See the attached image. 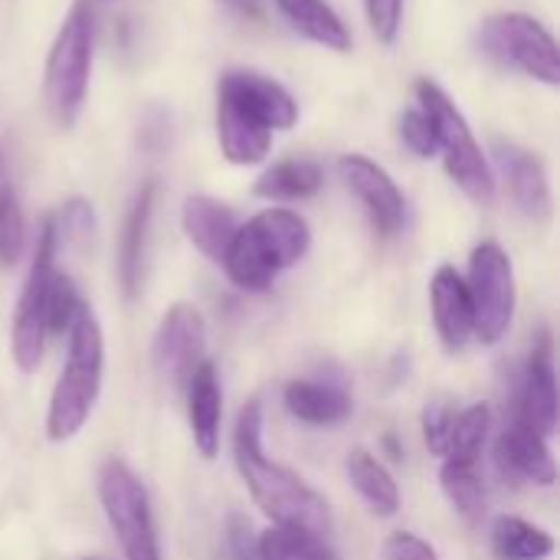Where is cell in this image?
Here are the masks:
<instances>
[{"label": "cell", "mask_w": 560, "mask_h": 560, "mask_svg": "<svg viewBox=\"0 0 560 560\" xmlns=\"http://www.w3.org/2000/svg\"><path fill=\"white\" fill-rule=\"evenodd\" d=\"M256 555L259 560H338V551L328 545V538L285 525H272L256 535Z\"/></svg>", "instance_id": "cell-26"}, {"label": "cell", "mask_w": 560, "mask_h": 560, "mask_svg": "<svg viewBox=\"0 0 560 560\" xmlns=\"http://www.w3.org/2000/svg\"><path fill=\"white\" fill-rule=\"evenodd\" d=\"M187 420H190V436L194 446L203 459H217L220 453V423H223V390H220V374L210 358L197 364L190 374L187 387Z\"/></svg>", "instance_id": "cell-16"}, {"label": "cell", "mask_w": 560, "mask_h": 560, "mask_svg": "<svg viewBox=\"0 0 560 560\" xmlns=\"http://www.w3.org/2000/svg\"><path fill=\"white\" fill-rule=\"evenodd\" d=\"M230 545L236 560H259L256 555V535L249 528V522L243 515H230Z\"/></svg>", "instance_id": "cell-36"}, {"label": "cell", "mask_w": 560, "mask_h": 560, "mask_svg": "<svg viewBox=\"0 0 560 560\" xmlns=\"http://www.w3.org/2000/svg\"><path fill=\"white\" fill-rule=\"evenodd\" d=\"M400 138L404 144L417 154V158H433L440 154V141H436V128L430 121V115L423 108H410L400 115Z\"/></svg>", "instance_id": "cell-32"}, {"label": "cell", "mask_w": 560, "mask_h": 560, "mask_svg": "<svg viewBox=\"0 0 560 560\" xmlns=\"http://www.w3.org/2000/svg\"><path fill=\"white\" fill-rule=\"evenodd\" d=\"M558 374H555V345L551 331L541 328L538 341L532 348L525 381H522V400H518V417L538 430L541 436H551L558 430Z\"/></svg>", "instance_id": "cell-12"}, {"label": "cell", "mask_w": 560, "mask_h": 560, "mask_svg": "<svg viewBox=\"0 0 560 560\" xmlns=\"http://www.w3.org/2000/svg\"><path fill=\"white\" fill-rule=\"evenodd\" d=\"M217 135H220L223 158L243 167L266 161L272 148V131L223 92H217Z\"/></svg>", "instance_id": "cell-19"}, {"label": "cell", "mask_w": 560, "mask_h": 560, "mask_svg": "<svg viewBox=\"0 0 560 560\" xmlns=\"http://www.w3.org/2000/svg\"><path fill=\"white\" fill-rule=\"evenodd\" d=\"M338 174H341L345 187L361 200V207L368 210V217L381 236H394L404 226L407 200H404L400 187L394 184V177L381 164H374L364 154H345L338 161Z\"/></svg>", "instance_id": "cell-11"}, {"label": "cell", "mask_w": 560, "mask_h": 560, "mask_svg": "<svg viewBox=\"0 0 560 560\" xmlns=\"http://www.w3.org/2000/svg\"><path fill=\"white\" fill-rule=\"evenodd\" d=\"M203 348H207L203 315L190 302H174L164 312L158 335H154V345H151V358H154L158 374L184 390L190 374L203 361Z\"/></svg>", "instance_id": "cell-10"}, {"label": "cell", "mask_w": 560, "mask_h": 560, "mask_svg": "<svg viewBox=\"0 0 560 560\" xmlns=\"http://www.w3.org/2000/svg\"><path fill=\"white\" fill-rule=\"evenodd\" d=\"M85 560H95V558H85Z\"/></svg>", "instance_id": "cell-39"}, {"label": "cell", "mask_w": 560, "mask_h": 560, "mask_svg": "<svg viewBox=\"0 0 560 560\" xmlns=\"http://www.w3.org/2000/svg\"><path fill=\"white\" fill-rule=\"evenodd\" d=\"M495 161L502 167V177L509 184V194L515 200V207L528 217V220H548L555 203H551V187H548V174L545 164L512 144V141H495Z\"/></svg>", "instance_id": "cell-15"}, {"label": "cell", "mask_w": 560, "mask_h": 560, "mask_svg": "<svg viewBox=\"0 0 560 560\" xmlns=\"http://www.w3.org/2000/svg\"><path fill=\"white\" fill-rule=\"evenodd\" d=\"M348 482L354 486V492L364 499V505L377 515V518H394L400 512V489L390 476V469L364 446H354L348 453L345 463Z\"/></svg>", "instance_id": "cell-22"}, {"label": "cell", "mask_w": 560, "mask_h": 560, "mask_svg": "<svg viewBox=\"0 0 560 560\" xmlns=\"http://www.w3.org/2000/svg\"><path fill=\"white\" fill-rule=\"evenodd\" d=\"M308 246H312L308 223L292 210L272 207L256 213L249 223L236 226L220 262L236 289L266 292L279 272L305 259Z\"/></svg>", "instance_id": "cell-2"}, {"label": "cell", "mask_w": 560, "mask_h": 560, "mask_svg": "<svg viewBox=\"0 0 560 560\" xmlns=\"http://www.w3.org/2000/svg\"><path fill=\"white\" fill-rule=\"evenodd\" d=\"M92 75V10L75 0L52 39L43 72V98L59 128H72L82 115Z\"/></svg>", "instance_id": "cell-4"}, {"label": "cell", "mask_w": 560, "mask_h": 560, "mask_svg": "<svg viewBox=\"0 0 560 560\" xmlns=\"http://www.w3.org/2000/svg\"><path fill=\"white\" fill-rule=\"evenodd\" d=\"M69 335L66 364L59 381L52 384L49 407H46V440L69 443L92 417L95 400L102 394V371H105V338L95 312L89 305L79 308Z\"/></svg>", "instance_id": "cell-3"}, {"label": "cell", "mask_w": 560, "mask_h": 560, "mask_svg": "<svg viewBox=\"0 0 560 560\" xmlns=\"http://www.w3.org/2000/svg\"><path fill=\"white\" fill-rule=\"evenodd\" d=\"M453 417H456V410L446 407V404H427V410H423V417H420L427 450H430L433 456H440V459H443V450H446V436H450Z\"/></svg>", "instance_id": "cell-34"}, {"label": "cell", "mask_w": 560, "mask_h": 560, "mask_svg": "<svg viewBox=\"0 0 560 560\" xmlns=\"http://www.w3.org/2000/svg\"><path fill=\"white\" fill-rule=\"evenodd\" d=\"M492 548L502 560H548L555 555V538L518 515H499L492 522Z\"/></svg>", "instance_id": "cell-25"}, {"label": "cell", "mask_w": 560, "mask_h": 560, "mask_svg": "<svg viewBox=\"0 0 560 560\" xmlns=\"http://www.w3.org/2000/svg\"><path fill=\"white\" fill-rule=\"evenodd\" d=\"M180 226H184L187 240L207 259L220 262L240 223H236V213L226 203H220V200H213L207 194H194L180 207Z\"/></svg>", "instance_id": "cell-20"}, {"label": "cell", "mask_w": 560, "mask_h": 560, "mask_svg": "<svg viewBox=\"0 0 560 560\" xmlns=\"http://www.w3.org/2000/svg\"><path fill=\"white\" fill-rule=\"evenodd\" d=\"M82 295L75 289V282L56 269L52 285H49V302H46V335H66L82 308Z\"/></svg>", "instance_id": "cell-30"}, {"label": "cell", "mask_w": 560, "mask_h": 560, "mask_svg": "<svg viewBox=\"0 0 560 560\" xmlns=\"http://www.w3.org/2000/svg\"><path fill=\"white\" fill-rule=\"evenodd\" d=\"M276 7L312 43L335 49V52L351 49V33L328 0H276Z\"/></svg>", "instance_id": "cell-23"}, {"label": "cell", "mask_w": 560, "mask_h": 560, "mask_svg": "<svg viewBox=\"0 0 560 560\" xmlns=\"http://www.w3.org/2000/svg\"><path fill=\"white\" fill-rule=\"evenodd\" d=\"M495 453H499V463L505 469H512L515 476H522L535 486H555L558 482V463L551 456L548 436L532 430L518 413L502 430Z\"/></svg>", "instance_id": "cell-18"}, {"label": "cell", "mask_w": 560, "mask_h": 560, "mask_svg": "<svg viewBox=\"0 0 560 560\" xmlns=\"http://www.w3.org/2000/svg\"><path fill=\"white\" fill-rule=\"evenodd\" d=\"M384 560H440V555L413 532H397L384 541Z\"/></svg>", "instance_id": "cell-35"}, {"label": "cell", "mask_w": 560, "mask_h": 560, "mask_svg": "<svg viewBox=\"0 0 560 560\" xmlns=\"http://www.w3.org/2000/svg\"><path fill=\"white\" fill-rule=\"evenodd\" d=\"M489 430H492L489 404H472V407L459 410L453 417V427H450V436H446L443 463H479L482 446L489 440Z\"/></svg>", "instance_id": "cell-27"}, {"label": "cell", "mask_w": 560, "mask_h": 560, "mask_svg": "<svg viewBox=\"0 0 560 560\" xmlns=\"http://www.w3.org/2000/svg\"><path fill=\"white\" fill-rule=\"evenodd\" d=\"M217 92L230 95L233 102H240L253 118H259L269 131H285L295 125L299 118V105L295 98L269 75L262 72H243V69H230L220 75Z\"/></svg>", "instance_id": "cell-13"}, {"label": "cell", "mask_w": 560, "mask_h": 560, "mask_svg": "<svg viewBox=\"0 0 560 560\" xmlns=\"http://www.w3.org/2000/svg\"><path fill=\"white\" fill-rule=\"evenodd\" d=\"M417 98H420V108L430 115V121L436 128V141H440V154H443L446 174L476 203H492V197H495V177H492V167H489V161H486V154H482V148L476 141L466 115L430 79H420L417 82Z\"/></svg>", "instance_id": "cell-5"}, {"label": "cell", "mask_w": 560, "mask_h": 560, "mask_svg": "<svg viewBox=\"0 0 560 560\" xmlns=\"http://www.w3.org/2000/svg\"><path fill=\"white\" fill-rule=\"evenodd\" d=\"M236 10H243L246 16H259V0H230Z\"/></svg>", "instance_id": "cell-37"}, {"label": "cell", "mask_w": 560, "mask_h": 560, "mask_svg": "<svg viewBox=\"0 0 560 560\" xmlns=\"http://www.w3.org/2000/svg\"><path fill=\"white\" fill-rule=\"evenodd\" d=\"M98 502H102V512L125 551V560H161L148 489L121 459H108L102 466Z\"/></svg>", "instance_id": "cell-6"}, {"label": "cell", "mask_w": 560, "mask_h": 560, "mask_svg": "<svg viewBox=\"0 0 560 560\" xmlns=\"http://www.w3.org/2000/svg\"><path fill=\"white\" fill-rule=\"evenodd\" d=\"M440 489L446 502L466 518L479 522L486 512V482L479 476V463H443L440 466Z\"/></svg>", "instance_id": "cell-28"}, {"label": "cell", "mask_w": 560, "mask_h": 560, "mask_svg": "<svg viewBox=\"0 0 560 560\" xmlns=\"http://www.w3.org/2000/svg\"><path fill=\"white\" fill-rule=\"evenodd\" d=\"M233 463L243 476L253 502L272 525L305 528L322 538L331 535L328 502L289 466L276 463L262 450V404L253 397L236 417L233 430Z\"/></svg>", "instance_id": "cell-1"}, {"label": "cell", "mask_w": 560, "mask_h": 560, "mask_svg": "<svg viewBox=\"0 0 560 560\" xmlns=\"http://www.w3.org/2000/svg\"><path fill=\"white\" fill-rule=\"evenodd\" d=\"M368 7V20L371 30L381 43H394L400 33V20H404V0H364Z\"/></svg>", "instance_id": "cell-33"}, {"label": "cell", "mask_w": 560, "mask_h": 560, "mask_svg": "<svg viewBox=\"0 0 560 560\" xmlns=\"http://www.w3.org/2000/svg\"><path fill=\"white\" fill-rule=\"evenodd\" d=\"M26 246V220L10 184H0V266H13Z\"/></svg>", "instance_id": "cell-29"}, {"label": "cell", "mask_w": 560, "mask_h": 560, "mask_svg": "<svg viewBox=\"0 0 560 560\" xmlns=\"http://www.w3.org/2000/svg\"><path fill=\"white\" fill-rule=\"evenodd\" d=\"M102 3H108V0H102Z\"/></svg>", "instance_id": "cell-38"}, {"label": "cell", "mask_w": 560, "mask_h": 560, "mask_svg": "<svg viewBox=\"0 0 560 560\" xmlns=\"http://www.w3.org/2000/svg\"><path fill=\"white\" fill-rule=\"evenodd\" d=\"M154 197H158V184L148 180L128 217H125V230H121V246H118V279H121V292L125 299H135L141 292V279H144V249H148V230H151V213H154Z\"/></svg>", "instance_id": "cell-21"}, {"label": "cell", "mask_w": 560, "mask_h": 560, "mask_svg": "<svg viewBox=\"0 0 560 560\" xmlns=\"http://www.w3.org/2000/svg\"><path fill=\"white\" fill-rule=\"evenodd\" d=\"M282 404L299 423L308 427H338L354 413V397L341 381H289Z\"/></svg>", "instance_id": "cell-17"}, {"label": "cell", "mask_w": 560, "mask_h": 560, "mask_svg": "<svg viewBox=\"0 0 560 560\" xmlns=\"http://www.w3.org/2000/svg\"><path fill=\"white\" fill-rule=\"evenodd\" d=\"M325 184V174L315 161H279L272 164L256 184H253V194L262 197V200H308L322 190Z\"/></svg>", "instance_id": "cell-24"}, {"label": "cell", "mask_w": 560, "mask_h": 560, "mask_svg": "<svg viewBox=\"0 0 560 560\" xmlns=\"http://www.w3.org/2000/svg\"><path fill=\"white\" fill-rule=\"evenodd\" d=\"M466 289L476 325L472 338L482 345H499L515 322V269L499 243L486 240L472 249Z\"/></svg>", "instance_id": "cell-7"}, {"label": "cell", "mask_w": 560, "mask_h": 560, "mask_svg": "<svg viewBox=\"0 0 560 560\" xmlns=\"http://www.w3.org/2000/svg\"><path fill=\"white\" fill-rule=\"evenodd\" d=\"M430 308H433V325L446 351H463L472 335V302L466 279L453 266H440L430 279Z\"/></svg>", "instance_id": "cell-14"}, {"label": "cell", "mask_w": 560, "mask_h": 560, "mask_svg": "<svg viewBox=\"0 0 560 560\" xmlns=\"http://www.w3.org/2000/svg\"><path fill=\"white\" fill-rule=\"evenodd\" d=\"M52 233L56 243H69V246H85L95 233V213L89 200H69L62 203L59 217H52Z\"/></svg>", "instance_id": "cell-31"}, {"label": "cell", "mask_w": 560, "mask_h": 560, "mask_svg": "<svg viewBox=\"0 0 560 560\" xmlns=\"http://www.w3.org/2000/svg\"><path fill=\"white\" fill-rule=\"evenodd\" d=\"M56 233H52V220L43 223L39 240H36V253L26 272V282L20 289V302L13 312V335H10V354L13 364L23 374H33L43 361L46 351V302H49V285L56 276Z\"/></svg>", "instance_id": "cell-8"}, {"label": "cell", "mask_w": 560, "mask_h": 560, "mask_svg": "<svg viewBox=\"0 0 560 560\" xmlns=\"http://www.w3.org/2000/svg\"><path fill=\"white\" fill-rule=\"evenodd\" d=\"M482 49L502 66H515L548 85L560 82V59L555 36L528 13H499L482 23Z\"/></svg>", "instance_id": "cell-9"}]
</instances>
